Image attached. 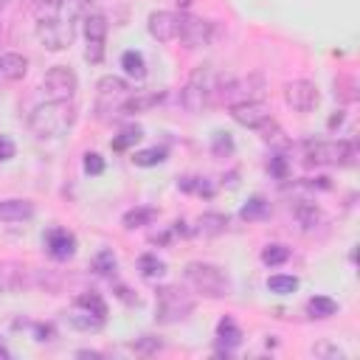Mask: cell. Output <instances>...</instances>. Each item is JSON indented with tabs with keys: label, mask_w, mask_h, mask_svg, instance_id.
Masks as SVG:
<instances>
[{
	"label": "cell",
	"mask_w": 360,
	"mask_h": 360,
	"mask_svg": "<svg viewBox=\"0 0 360 360\" xmlns=\"http://www.w3.org/2000/svg\"><path fill=\"white\" fill-rule=\"evenodd\" d=\"M146 28L158 42H174L177 39V28H180V14H174V11H152Z\"/></svg>",
	"instance_id": "obj_13"
},
{
	"label": "cell",
	"mask_w": 360,
	"mask_h": 360,
	"mask_svg": "<svg viewBox=\"0 0 360 360\" xmlns=\"http://www.w3.org/2000/svg\"><path fill=\"white\" fill-rule=\"evenodd\" d=\"M73 121H76V107L70 104V98H51L31 110L28 129L37 138H59L73 127Z\"/></svg>",
	"instance_id": "obj_1"
},
{
	"label": "cell",
	"mask_w": 360,
	"mask_h": 360,
	"mask_svg": "<svg viewBox=\"0 0 360 360\" xmlns=\"http://www.w3.org/2000/svg\"><path fill=\"white\" fill-rule=\"evenodd\" d=\"M264 96V79L262 73H248L242 79H231V76H219L217 79V98L214 101H225L239 104V101H259Z\"/></svg>",
	"instance_id": "obj_5"
},
{
	"label": "cell",
	"mask_w": 360,
	"mask_h": 360,
	"mask_svg": "<svg viewBox=\"0 0 360 360\" xmlns=\"http://www.w3.org/2000/svg\"><path fill=\"white\" fill-rule=\"evenodd\" d=\"M68 321H70V326H76V329H82V332H98V329L104 326V321H107V318H101V315H96V312H90V309H84V307L73 304V309H70Z\"/></svg>",
	"instance_id": "obj_20"
},
{
	"label": "cell",
	"mask_w": 360,
	"mask_h": 360,
	"mask_svg": "<svg viewBox=\"0 0 360 360\" xmlns=\"http://www.w3.org/2000/svg\"><path fill=\"white\" fill-rule=\"evenodd\" d=\"M34 217V202L31 200H3L0 202V222H25Z\"/></svg>",
	"instance_id": "obj_18"
},
{
	"label": "cell",
	"mask_w": 360,
	"mask_h": 360,
	"mask_svg": "<svg viewBox=\"0 0 360 360\" xmlns=\"http://www.w3.org/2000/svg\"><path fill=\"white\" fill-rule=\"evenodd\" d=\"M158 219V211L155 208H146V205H138V208H129L124 214V228H143V225H152Z\"/></svg>",
	"instance_id": "obj_25"
},
{
	"label": "cell",
	"mask_w": 360,
	"mask_h": 360,
	"mask_svg": "<svg viewBox=\"0 0 360 360\" xmlns=\"http://www.w3.org/2000/svg\"><path fill=\"white\" fill-rule=\"evenodd\" d=\"M6 3H8V0H0V8H3V6H6Z\"/></svg>",
	"instance_id": "obj_46"
},
{
	"label": "cell",
	"mask_w": 360,
	"mask_h": 360,
	"mask_svg": "<svg viewBox=\"0 0 360 360\" xmlns=\"http://www.w3.org/2000/svg\"><path fill=\"white\" fill-rule=\"evenodd\" d=\"M273 172H276L278 177H284V172H287V169H284V160H281V158H276V160H273Z\"/></svg>",
	"instance_id": "obj_42"
},
{
	"label": "cell",
	"mask_w": 360,
	"mask_h": 360,
	"mask_svg": "<svg viewBox=\"0 0 360 360\" xmlns=\"http://www.w3.org/2000/svg\"><path fill=\"white\" fill-rule=\"evenodd\" d=\"M127 96H129L127 79H121V76H101V79H98V101L112 98V101H118V107H121V101H124Z\"/></svg>",
	"instance_id": "obj_19"
},
{
	"label": "cell",
	"mask_w": 360,
	"mask_h": 360,
	"mask_svg": "<svg viewBox=\"0 0 360 360\" xmlns=\"http://www.w3.org/2000/svg\"><path fill=\"white\" fill-rule=\"evenodd\" d=\"M76 87H79V79H76V73H73L68 65L51 68V70L45 73V79H42V90H45L51 98H73Z\"/></svg>",
	"instance_id": "obj_9"
},
{
	"label": "cell",
	"mask_w": 360,
	"mask_h": 360,
	"mask_svg": "<svg viewBox=\"0 0 360 360\" xmlns=\"http://www.w3.org/2000/svg\"><path fill=\"white\" fill-rule=\"evenodd\" d=\"M177 188L191 191V194H205V197L214 194V188H211L205 180H200V177H180V180H177Z\"/></svg>",
	"instance_id": "obj_35"
},
{
	"label": "cell",
	"mask_w": 360,
	"mask_h": 360,
	"mask_svg": "<svg viewBox=\"0 0 360 360\" xmlns=\"http://www.w3.org/2000/svg\"><path fill=\"white\" fill-rule=\"evenodd\" d=\"M304 160L309 166H349L354 160L352 141H307Z\"/></svg>",
	"instance_id": "obj_6"
},
{
	"label": "cell",
	"mask_w": 360,
	"mask_h": 360,
	"mask_svg": "<svg viewBox=\"0 0 360 360\" xmlns=\"http://www.w3.org/2000/svg\"><path fill=\"white\" fill-rule=\"evenodd\" d=\"M31 276H34V270H28L20 262H11V259L0 262V292H17L22 287H31L34 284Z\"/></svg>",
	"instance_id": "obj_12"
},
{
	"label": "cell",
	"mask_w": 360,
	"mask_h": 360,
	"mask_svg": "<svg viewBox=\"0 0 360 360\" xmlns=\"http://www.w3.org/2000/svg\"><path fill=\"white\" fill-rule=\"evenodd\" d=\"M307 312H309V318H332L338 312V304L329 295H315L307 301Z\"/></svg>",
	"instance_id": "obj_27"
},
{
	"label": "cell",
	"mask_w": 360,
	"mask_h": 360,
	"mask_svg": "<svg viewBox=\"0 0 360 360\" xmlns=\"http://www.w3.org/2000/svg\"><path fill=\"white\" fill-rule=\"evenodd\" d=\"M217 338H219V343L225 346V352H231L233 346H239L242 329L236 326V321H233L231 315H225V318H219V323H217Z\"/></svg>",
	"instance_id": "obj_21"
},
{
	"label": "cell",
	"mask_w": 360,
	"mask_h": 360,
	"mask_svg": "<svg viewBox=\"0 0 360 360\" xmlns=\"http://www.w3.org/2000/svg\"><path fill=\"white\" fill-rule=\"evenodd\" d=\"M191 312H194V298H191V292H186L183 287H174V284L158 287V292H155V318H158L160 323L186 321Z\"/></svg>",
	"instance_id": "obj_4"
},
{
	"label": "cell",
	"mask_w": 360,
	"mask_h": 360,
	"mask_svg": "<svg viewBox=\"0 0 360 360\" xmlns=\"http://www.w3.org/2000/svg\"><path fill=\"white\" fill-rule=\"evenodd\" d=\"M45 248H48V256L51 259L68 262L76 253V236L68 228H51L48 236H45Z\"/></svg>",
	"instance_id": "obj_14"
},
{
	"label": "cell",
	"mask_w": 360,
	"mask_h": 360,
	"mask_svg": "<svg viewBox=\"0 0 360 360\" xmlns=\"http://www.w3.org/2000/svg\"><path fill=\"white\" fill-rule=\"evenodd\" d=\"M76 17L70 14H59L51 20H37V39L42 42V48L48 51H65L70 48L73 37H76Z\"/></svg>",
	"instance_id": "obj_7"
},
{
	"label": "cell",
	"mask_w": 360,
	"mask_h": 360,
	"mask_svg": "<svg viewBox=\"0 0 360 360\" xmlns=\"http://www.w3.org/2000/svg\"><path fill=\"white\" fill-rule=\"evenodd\" d=\"M340 121H343V112H338V115H332V118H329V127H338Z\"/></svg>",
	"instance_id": "obj_43"
},
{
	"label": "cell",
	"mask_w": 360,
	"mask_h": 360,
	"mask_svg": "<svg viewBox=\"0 0 360 360\" xmlns=\"http://www.w3.org/2000/svg\"><path fill=\"white\" fill-rule=\"evenodd\" d=\"M217 79L219 76L211 70V65L194 68L188 82H186V87H183V93H180L183 107L188 112H202L205 107H211L214 98H217Z\"/></svg>",
	"instance_id": "obj_2"
},
{
	"label": "cell",
	"mask_w": 360,
	"mask_h": 360,
	"mask_svg": "<svg viewBox=\"0 0 360 360\" xmlns=\"http://www.w3.org/2000/svg\"><path fill=\"white\" fill-rule=\"evenodd\" d=\"M25 73H28V59H25L22 53H14V51L0 53V79H6V82H20Z\"/></svg>",
	"instance_id": "obj_17"
},
{
	"label": "cell",
	"mask_w": 360,
	"mask_h": 360,
	"mask_svg": "<svg viewBox=\"0 0 360 360\" xmlns=\"http://www.w3.org/2000/svg\"><path fill=\"white\" fill-rule=\"evenodd\" d=\"M231 118L248 129H262L273 115H270V107L262 101H239V104H231Z\"/></svg>",
	"instance_id": "obj_11"
},
{
	"label": "cell",
	"mask_w": 360,
	"mask_h": 360,
	"mask_svg": "<svg viewBox=\"0 0 360 360\" xmlns=\"http://www.w3.org/2000/svg\"><path fill=\"white\" fill-rule=\"evenodd\" d=\"M284 104L295 112H309L318 104V87L307 79H292L284 84Z\"/></svg>",
	"instance_id": "obj_10"
},
{
	"label": "cell",
	"mask_w": 360,
	"mask_h": 360,
	"mask_svg": "<svg viewBox=\"0 0 360 360\" xmlns=\"http://www.w3.org/2000/svg\"><path fill=\"white\" fill-rule=\"evenodd\" d=\"M14 158V141L8 135H0V163Z\"/></svg>",
	"instance_id": "obj_41"
},
{
	"label": "cell",
	"mask_w": 360,
	"mask_h": 360,
	"mask_svg": "<svg viewBox=\"0 0 360 360\" xmlns=\"http://www.w3.org/2000/svg\"><path fill=\"white\" fill-rule=\"evenodd\" d=\"M352 87H354L352 79H338V82H335V96H340L343 101H354L357 93H352Z\"/></svg>",
	"instance_id": "obj_39"
},
{
	"label": "cell",
	"mask_w": 360,
	"mask_h": 360,
	"mask_svg": "<svg viewBox=\"0 0 360 360\" xmlns=\"http://www.w3.org/2000/svg\"><path fill=\"white\" fill-rule=\"evenodd\" d=\"M211 37H214V22H211V20H202V17H197V14H180L177 39H180L186 48L208 45Z\"/></svg>",
	"instance_id": "obj_8"
},
{
	"label": "cell",
	"mask_w": 360,
	"mask_h": 360,
	"mask_svg": "<svg viewBox=\"0 0 360 360\" xmlns=\"http://www.w3.org/2000/svg\"><path fill=\"white\" fill-rule=\"evenodd\" d=\"M93 267H96L101 276H112V273H115V267H118L115 253H112V250H98V253H96V259H93Z\"/></svg>",
	"instance_id": "obj_34"
},
{
	"label": "cell",
	"mask_w": 360,
	"mask_h": 360,
	"mask_svg": "<svg viewBox=\"0 0 360 360\" xmlns=\"http://www.w3.org/2000/svg\"><path fill=\"white\" fill-rule=\"evenodd\" d=\"M84 172L87 174H101L104 172V158L98 152H87L84 155Z\"/></svg>",
	"instance_id": "obj_38"
},
{
	"label": "cell",
	"mask_w": 360,
	"mask_h": 360,
	"mask_svg": "<svg viewBox=\"0 0 360 360\" xmlns=\"http://www.w3.org/2000/svg\"><path fill=\"white\" fill-rule=\"evenodd\" d=\"M239 217H242V219H248V222L264 219V217H270V202H267L264 197H250V200L242 205Z\"/></svg>",
	"instance_id": "obj_26"
},
{
	"label": "cell",
	"mask_w": 360,
	"mask_h": 360,
	"mask_svg": "<svg viewBox=\"0 0 360 360\" xmlns=\"http://www.w3.org/2000/svg\"><path fill=\"white\" fill-rule=\"evenodd\" d=\"M141 138H143V129H141V127H127V129H121L118 138H112V149H115V152H124L127 146L138 143Z\"/></svg>",
	"instance_id": "obj_32"
},
{
	"label": "cell",
	"mask_w": 360,
	"mask_h": 360,
	"mask_svg": "<svg viewBox=\"0 0 360 360\" xmlns=\"http://www.w3.org/2000/svg\"><path fill=\"white\" fill-rule=\"evenodd\" d=\"M163 160H166V149H158V146H152V149H141V152L132 155V163H135V166H143V169L158 166V163H163Z\"/></svg>",
	"instance_id": "obj_31"
},
{
	"label": "cell",
	"mask_w": 360,
	"mask_h": 360,
	"mask_svg": "<svg viewBox=\"0 0 360 360\" xmlns=\"http://www.w3.org/2000/svg\"><path fill=\"white\" fill-rule=\"evenodd\" d=\"M186 281L202 292L205 298H225L231 292V278L219 264L211 262H188L186 264Z\"/></svg>",
	"instance_id": "obj_3"
},
{
	"label": "cell",
	"mask_w": 360,
	"mask_h": 360,
	"mask_svg": "<svg viewBox=\"0 0 360 360\" xmlns=\"http://www.w3.org/2000/svg\"><path fill=\"white\" fill-rule=\"evenodd\" d=\"M84 59L98 65L104 59V42H87V51H84Z\"/></svg>",
	"instance_id": "obj_40"
},
{
	"label": "cell",
	"mask_w": 360,
	"mask_h": 360,
	"mask_svg": "<svg viewBox=\"0 0 360 360\" xmlns=\"http://www.w3.org/2000/svg\"><path fill=\"white\" fill-rule=\"evenodd\" d=\"M292 217H295V222L301 225V231H304V233H312V231L323 222L321 208H318L315 202H307V200H298V202L292 205Z\"/></svg>",
	"instance_id": "obj_16"
},
{
	"label": "cell",
	"mask_w": 360,
	"mask_h": 360,
	"mask_svg": "<svg viewBox=\"0 0 360 360\" xmlns=\"http://www.w3.org/2000/svg\"><path fill=\"white\" fill-rule=\"evenodd\" d=\"M138 270H141V276L155 278V276H163V273H166V262L158 259L155 253H143V256L138 259Z\"/></svg>",
	"instance_id": "obj_28"
},
{
	"label": "cell",
	"mask_w": 360,
	"mask_h": 360,
	"mask_svg": "<svg viewBox=\"0 0 360 360\" xmlns=\"http://www.w3.org/2000/svg\"><path fill=\"white\" fill-rule=\"evenodd\" d=\"M82 22H84V39H87V42H104V39H107L110 22H107L104 14H87Z\"/></svg>",
	"instance_id": "obj_23"
},
{
	"label": "cell",
	"mask_w": 360,
	"mask_h": 360,
	"mask_svg": "<svg viewBox=\"0 0 360 360\" xmlns=\"http://www.w3.org/2000/svg\"><path fill=\"white\" fill-rule=\"evenodd\" d=\"M76 304L84 307V309H90V312H96V315H101V318H107V304H104V298L98 292H82L76 298Z\"/></svg>",
	"instance_id": "obj_33"
},
{
	"label": "cell",
	"mask_w": 360,
	"mask_h": 360,
	"mask_svg": "<svg viewBox=\"0 0 360 360\" xmlns=\"http://www.w3.org/2000/svg\"><path fill=\"white\" fill-rule=\"evenodd\" d=\"M8 357H11V352H8V349L0 343V360H8Z\"/></svg>",
	"instance_id": "obj_44"
},
{
	"label": "cell",
	"mask_w": 360,
	"mask_h": 360,
	"mask_svg": "<svg viewBox=\"0 0 360 360\" xmlns=\"http://www.w3.org/2000/svg\"><path fill=\"white\" fill-rule=\"evenodd\" d=\"M267 290L276 292V295H290V292L298 290V278H295V276H284V273L270 276V278H267Z\"/></svg>",
	"instance_id": "obj_29"
},
{
	"label": "cell",
	"mask_w": 360,
	"mask_h": 360,
	"mask_svg": "<svg viewBox=\"0 0 360 360\" xmlns=\"http://www.w3.org/2000/svg\"><path fill=\"white\" fill-rule=\"evenodd\" d=\"M287 259H290V248H287V245L273 242V245H267V248L262 250V262H264L267 267H278V264H284Z\"/></svg>",
	"instance_id": "obj_30"
},
{
	"label": "cell",
	"mask_w": 360,
	"mask_h": 360,
	"mask_svg": "<svg viewBox=\"0 0 360 360\" xmlns=\"http://www.w3.org/2000/svg\"><path fill=\"white\" fill-rule=\"evenodd\" d=\"M214 155H225V152H233V138L231 132H214V143H211Z\"/></svg>",
	"instance_id": "obj_37"
},
{
	"label": "cell",
	"mask_w": 360,
	"mask_h": 360,
	"mask_svg": "<svg viewBox=\"0 0 360 360\" xmlns=\"http://www.w3.org/2000/svg\"><path fill=\"white\" fill-rule=\"evenodd\" d=\"M225 228H228V217L217 214V211H208L197 219V233H202V236H219V233H225Z\"/></svg>",
	"instance_id": "obj_22"
},
{
	"label": "cell",
	"mask_w": 360,
	"mask_h": 360,
	"mask_svg": "<svg viewBox=\"0 0 360 360\" xmlns=\"http://www.w3.org/2000/svg\"><path fill=\"white\" fill-rule=\"evenodd\" d=\"M174 3H177L180 8H188V6H191V0H174Z\"/></svg>",
	"instance_id": "obj_45"
},
{
	"label": "cell",
	"mask_w": 360,
	"mask_h": 360,
	"mask_svg": "<svg viewBox=\"0 0 360 360\" xmlns=\"http://www.w3.org/2000/svg\"><path fill=\"white\" fill-rule=\"evenodd\" d=\"M163 98H166V93H163V90H158V93H135V96H127V98L121 101L118 112H124V115L149 112V110H152V107H158Z\"/></svg>",
	"instance_id": "obj_15"
},
{
	"label": "cell",
	"mask_w": 360,
	"mask_h": 360,
	"mask_svg": "<svg viewBox=\"0 0 360 360\" xmlns=\"http://www.w3.org/2000/svg\"><path fill=\"white\" fill-rule=\"evenodd\" d=\"M121 68H124V73H127L129 79H143V76H146V59H143L141 51H124Z\"/></svg>",
	"instance_id": "obj_24"
},
{
	"label": "cell",
	"mask_w": 360,
	"mask_h": 360,
	"mask_svg": "<svg viewBox=\"0 0 360 360\" xmlns=\"http://www.w3.org/2000/svg\"><path fill=\"white\" fill-rule=\"evenodd\" d=\"M132 349H135V352H141V354H155V352H160V349H163V343H160L158 338H152V335H143L141 340H135V343H132Z\"/></svg>",
	"instance_id": "obj_36"
}]
</instances>
